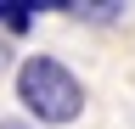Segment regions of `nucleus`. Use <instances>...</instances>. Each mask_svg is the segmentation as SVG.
Returning a JSON list of instances; mask_svg holds the SVG:
<instances>
[{"mask_svg": "<svg viewBox=\"0 0 135 129\" xmlns=\"http://www.w3.org/2000/svg\"><path fill=\"white\" fill-rule=\"evenodd\" d=\"M17 101L40 123H73L84 107V84L62 56H23L17 62Z\"/></svg>", "mask_w": 135, "mask_h": 129, "instance_id": "1", "label": "nucleus"}, {"mask_svg": "<svg viewBox=\"0 0 135 129\" xmlns=\"http://www.w3.org/2000/svg\"><path fill=\"white\" fill-rule=\"evenodd\" d=\"M45 11H73L84 23H113L124 6H118V0H62V6H45Z\"/></svg>", "mask_w": 135, "mask_h": 129, "instance_id": "2", "label": "nucleus"}, {"mask_svg": "<svg viewBox=\"0 0 135 129\" xmlns=\"http://www.w3.org/2000/svg\"><path fill=\"white\" fill-rule=\"evenodd\" d=\"M6 17H11V0H0V23H6Z\"/></svg>", "mask_w": 135, "mask_h": 129, "instance_id": "3", "label": "nucleus"}, {"mask_svg": "<svg viewBox=\"0 0 135 129\" xmlns=\"http://www.w3.org/2000/svg\"><path fill=\"white\" fill-rule=\"evenodd\" d=\"M0 129H28V123H17V118H6V123H0Z\"/></svg>", "mask_w": 135, "mask_h": 129, "instance_id": "4", "label": "nucleus"}, {"mask_svg": "<svg viewBox=\"0 0 135 129\" xmlns=\"http://www.w3.org/2000/svg\"><path fill=\"white\" fill-rule=\"evenodd\" d=\"M0 68H6V51H0Z\"/></svg>", "mask_w": 135, "mask_h": 129, "instance_id": "5", "label": "nucleus"}]
</instances>
